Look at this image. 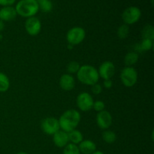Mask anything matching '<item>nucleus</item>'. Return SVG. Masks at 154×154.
Returning a JSON list of instances; mask_svg holds the SVG:
<instances>
[{
  "instance_id": "nucleus-29",
  "label": "nucleus",
  "mask_w": 154,
  "mask_h": 154,
  "mask_svg": "<svg viewBox=\"0 0 154 154\" xmlns=\"http://www.w3.org/2000/svg\"><path fill=\"white\" fill-rule=\"evenodd\" d=\"M113 86V82L111 79L108 80H104L103 82V87L105 89H111Z\"/></svg>"
},
{
  "instance_id": "nucleus-4",
  "label": "nucleus",
  "mask_w": 154,
  "mask_h": 154,
  "mask_svg": "<svg viewBox=\"0 0 154 154\" xmlns=\"http://www.w3.org/2000/svg\"><path fill=\"white\" fill-rule=\"evenodd\" d=\"M138 72L133 67H126L122 69L120 72V81L126 87H132L138 81Z\"/></svg>"
},
{
  "instance_id": "nucleus-18",
  "label": "nucleus",
  "mask_w": 154,
  "mask_h": 154,
  "mask_svg": "<svg viewBox=\"0 0 154 154\" xmlns=\"http://www.w3.org/2000/svg\"><path fill=\"white\" fill-rule=\"evenodd\" d=\"M102 137L103 141L108 144H113L117 140V135L115 132L112 130H109V129L104 130L102 134Z\"/></svg>"
},
{
  "instance_id": "nucleus-14",
  "label": "nucleus",
  "mask_w": 154,
  "mask_h": 154,
  "mask_svg": "<svg viewBox=\"0 0 154 154\" xmlns=\"http://www.w3.org/2000/svg\"><path fill=\"white\" fill-rule=\"evenodd\" d=\"M17 14L15 8L12 6H5L0 9V20L3 22L11 21L16 18Z\"/></svg>"
},
{
  "instance_id": "nucleus-7",
  "label": "nucleus",
  "mask_w": 154,
  "mask_h": 154,
  "mask_svg": "<svg viewBox=\"0 0 154 154\" xmlns=\"http://www.w3.org/2000/svg\"><path fill=\"white\" fill-rule=\"evenodd\" d=\"M41 129L44 133L48 135H54L60 129L58 119L54 117H48L43 119L41 123Z\"/></svg>"
},
{
  "instance_id": "nucleus-10",
  "label": "nucleus",
  "mask_w": 154,
  "mask_h": 154,
  "mask_svg": "<svg viewBox=\"0 0 154 154\" xmlns=\"http://www.w3.org/2000/svg\"><path fill=\"white\" fill-rule=\"evenodd\" d=\"M116 72V68L114 63L111 61H105L102 63L98 69L99 78L104 80L111 79Z\"/></svg>"
},
{
  "instance_id": "nucleus-11",
  "label": "nucleus",
  "mask_w": 154,
  "mask_h": 154,
  "mask_svg": "<svg viewBox=\"0 0 154 154\" xmlns=\"http://www.w3.org/2000/svg\"><path fill=\"white\" fill-rule=\"evenodd\" d=\"M113 123V117L109 111L104 110L96 115V123L99 128L103 130L108 129Z\"/></svg>"
},
{
  "instance_id": "nucleus-17",
  "label": "nucleus",
  "mask_w": 154,
  "mask_h": 154,
  "mask_svg": "<svg viewBox=\"0 0 154 154\" xmlns=\"http://www.w3.org/2000/svg\"><path fill=\"white\" fill-rule=\"evenodd\" d=\"M138 60H139L138 54L136 52L132 51V52H129L126 54L123 62L127 67H132V66L138 63Z\"/></svg>"
},
{
  "instance_id": "nucleus-9",
  "label": "nucleus",
  "mask_w": 154,
  "mask_h": 154,
  "mask_svg": "<svg viewBox=\"0 0 154 154\" xmlns=\"http://www.w3.org/2000/svg\"><path fill=\"white\" fill-rule=\"evenodd\" d=\"M25 29L29 35H38L42 30V23L40 20L35 17L27 18L25 22Z\"/></svg>"
},
{
  "instance_id": "nucleus-24",
  "label": "nucleus",
  "mask_w": 154,
  "mask_h": 154,
  "mask_svg": "<svg viewBox=\"0 0 154 154\" xmlns=\"http://www.w3.org/2000/svg\"><path fill=\"white\" fill-rule=\"evenodd\" d=\"M80 68H81V65L79 64V63L77 61H72L67 65V67H66V70H67L68 74H77L78 72L79 71Z\"/></svg>"
},
{
  "instance_id": "nucleus-26",
  "label": "nucleus",
  "mask_w": 154,
  "mask_h": 154,
  "mask_svg": "<svg viewBox=\"0 0 154 154\" xmlns=\"http://www.w3.org/2000/svg\"><path fill=\"white\" fill-rule=\"evenodd\" d=\"M105 108V104L103 101L97 100V101H95L94 103H93V109H94L95 111H97L98 113L104 111Z\"/></svg>"
},
{
  "instance_id": "nucleus-1",
  "label": "nucleus",
  "mask_w": 154,
  "mask_h": 154,
  "mask_svg": "<svg viewBox=\"0 0 154 154\" xmlns=\"http://www.w3.org/2000/svg\"><path fill=\"white\" fill-rule=\"evenodd\" d=\"M81 120V115L75 109H69L63 113L59 118L60 129L66 132L74 130L79 125Z\"/></svg>"
},
{
  "instance_id": "nucleus-15",
  "label": "nucleus",
  "mask_w": 154,
  "mask_h": 154,
  "mask_svg": "<svg viewBox=\"0 0 154 154\" xmlns=\"http://www.w3.org/2000/svg\"><path fill=\"white\" fill-rule=\"evenodd\" d=\"M78 148L81 153L84 154H92L96 150V145L91 140H83L79 144Z\"/></svg>"
},
{
  "instance_id": "nucleus-30",
  "label": "nucleus",
  "mask_w": 154,
  "mask_h": 154,
  "mask_svg": "<svg viewBox=\"0 0 154 154\" xmlns=\"http://www.w3.org/2000/svg\"><path fill=\"white\" fill-rule=\"evenodd\" d=\"M4 28H5L4 22H3V21H2L1 20H0V32H1L2 31L3 29H4Z\"/></svg>"
},
{
  "instance_id": "nucleus-8",
  "label": "nucleus",
  "mask_w": 154,
  "mask_h": 154,
  "mask_svg": "<svg viewBox=\"0 0 154 154\" xmlns=\"http://www.w3.org/2000/svg\"><path fill=\"white\" fill-rule=\"evenodd\" d=\"M93 103H94V100H93V96L87 92L81 93L77 96V106L81 111H84V112L90 111L93 109Z\"/></svg>"
},
{
  "instance_id": "nucleus-2",
  "label": "nucleus",
  "mask_w": 154,
  "mask_h": 154,
  "mask_svg": "<svg viewBox=\"0 0 154 154\" xmlns=\"http://www.w3.org/2000/svg\"><path fill=\"white\" fill-rule=\"evenodd\" d=\"M78 81L84 85L93 86L97 84L99 80L98 70L91 65L81 66L79 71L77 73Z\"/></svg>"
},
{
  "instance_id": "nucleus-27",
  "label": "nucleus",
  "mask_w": 154,
  "mask_h": 154,
  "mask_svg": "<svg viewBox=\"0 0 154 154\" xmlns=\"http://www.w3.org/2000/svg\"><path fill=\"white\" fill-rule=\"evenodd\" d=\"M91 91L93 93V94L96 95V96H98L100 93H102V86L99 84H96L94 85L91 86Z\"/></svg>"
},
{
  "instance_id": "nucleus-16",
  "label": "nucleus",
  "mask_w": 154,
  "mask_h": 154,
  "mask_svg": "<svg viewBox=\"0 0 154 154\" xmlns=\"http://www.w3.org/2000/svg\"><path fill=\"white\" fill-rule=\"evenodd\" d=\"M69 142L74 144H79L81 141L84 140V135L81 131L78 130L77 129L68 132Z\"/></svg>"
},
{
  "instance_id": "nucleus-20",
  "label": "nucleus",
  "mask_w": 154,
  "mask_h": 154,
  "mask_svg": "<svg viewBox=\"0 0 154 154\" xmlns=\"http://www.w3.org/2000/svg\"><path fill=\"white\" fill-rule=\"evenodd\" d=\"M141 36L143 39H150L154 40V27L150 24L144 26L141 31Z\"/></svg>"
},
{
  "instance_id": "nucleus-31",
  "label": "nucleus",
  "mask_w": 154,
  "mask_h": 154,
  "mask_svg": "<svg viewBox=\"0 0 154 154\" xmlns=\"http://www.w3.org/2000/svg\"><path fill=\"white\" fill-rule=\"evenodd\" d=\"M92 154H104V153L101 151H95L94 153H92Z\"/></svg>"
},
{
  "instance_id": "nucleus-12",
  "label": "nucleus",
  "mask_w": 154,
  "mask_h": 154,
  "mask_svg": "<svg viewBox=\"0 0 154 154\" xmlns=\"http://www.w3.org/2000/svg\"><path fill=\"white\" fill-rule=\"evenodd\" d=\"M60 87L64 91H71L75 87V80L72 75L64 74L60 78Z\"/></svg>"
},
{
  "instance_id": "nucleus-21",
  "label": "nucleus",
  "mask_w": 154,
  "mask_h": 154,
  "mask_svg": "<svg viewBox=\"0 0 154 154\" xmlns=\"http://www.w3.org/2000/svg\"><path fill=\"white\" fill-rule=\"evenodd\" d=\"M38 4L39 9L42 11L48 13L53 9V3L51 0H36Z\"/></svg>"
},
{
  "instance_id": "nucleus-19",
  "label": "nucleus",
  "mask_w": 154,
  "mask_h": 154,
  "mask_svg": "<svg viewBox=\"0 0 154 154\" xmlns=\"http://www.w3.org/2000/svg\"><path fill=\"white\" fill-rule=\"evenodd\" d=\"M10 88V80L5 74L0 72V93L7 92Z\"/></svg>"
},
{
  "instance_id": "nucleus-28",
  "label": "nucleus",
  "mask_w": 154,
  "mask_h": 154,
  "mask_svg": "<svg viewBox=\"0 0 154 154\" xmlns=\"http://www.w3.org/2000/svg\"><path fill=\"white\" fill-rule=\"evenodd\" d=\"M16 0H0V5L5 7V6H11L14 4Z\"/></svg>"
},
{
  "instance_id": "nucleus-13",
  "label": "nucleus",
  "mask_w": 154,
  "mask_h": 154,
  "mask_svg": "<svg viewBox=\"0 0 154 154\" xmlns=\"http://www.w3.org/2000/svg\"><path fill=\"white\" fill-rule=\"evenodd\" d=\"M53 141L57 147L60 148L65 147L69 143L68 133L60 129L58 132H57L53 135Z\"/></svg>"
},
{
  "instance_id": "nucleus-22",
  "label": "nucleus",
  "mask_w": 154,
  "mask_h": 154,
  "mask_svg": "<svg viewBox=\"0 0 154 154\" xmlns=\"http://www.w3.org/2000/svg\"><path fill=\"white\" fill-rule=\"evenodd\" d=\"M117 36L120 39H125L129 36V26L126 24L123 23L117 29Z\"/></svg>"
},
{
  "instance_id": "nucleus-5",
  "label": "nucleus",
  "mask_w": 154,
  "mask_h": 154,
  "mask_svg": "<svg viewBox=\"0 0 154 154\" xmlns=\"http://www.w3.org/2000/svg\"><path fill=\"white\" fill-rule=\"evenodd\" d=\"M141 17V11L136 6H130L123 11L122 20L125 24L129 26L136 23Z\"/></svg>"
},
{
  "instance_id": "nucleus-6",
  "label": "nucleus",
  "mask_w": 154,
  "mask_h": 154,
  "mask_svg": "<svg viewBox=\"0 0 154 154\" xmlns=\"http://www.w3.org/2000/svg\"><path fill=\"white\" fill-rule=\"evenodd\" d=\"M85 37V30L84 28L80 26H75L70 29L66 34V40H67L68 43L73 46L82 43Z\"/></svg>"
},
{
  "instance_id": "nucleus-32",
  "label": "nucleus",
  "mask_w": 154,
  "mask_h": 154,
  "mask_svg": "<svg viewBox=\"0 0 154 154\" xmlns=\"http://www.w3.org/2000/svg\"><path fill=\"white\" fill-rule=\"evenodd\" d=\"M17 154H29V153H26V152H19V153H17Z\"/></svg>"
},
{
  "instance_id": "nucleus-3",
  "label": "nucleus",
  "mask_w": 154,
  "mask_h": 154,
  "mask_svg": "<svg viewBox=\"0 0 154 154\" xmlns=\"http://www.w3.org/2000/svg\"><path fill=\"white\" fill-rule=\"evenodd\" d=\"M17 14L23 17H32L38 12L39 6L36 0H20L15 7Z\"/></svg>"
},
{
  "instance_id": "nucleus-25",
  "label": "nucleus",
  "mask_w": 154,
  "mask_h": 154,
  "mask_svg": "<svg viewBox=\"0 0 154 154\" xmlns=\"http://www.w3.org/2000/svg\"><path fill=\"white\" fill-rule=\"evenodd\" d=\"M141 48L143 51H150L153 48V41L150 39H143L141 41Z\"/></svg>"
},
{
  "instance_id": "nucleus-23",
  "label": "nucleus",
  "mask_w": 154,
  "mask_h": 154,
  "mask_svg": "<svg viewBox=\"0 0 154 154\" xmlns=\"http://www.w3.org/2000/svg\"><path fill=\"white\" fill-rule=\"evenodd\" d=\"M63 154H81V152H80L78 145L69 143L64 147Z\"/></svg>"
}]
</instances>
